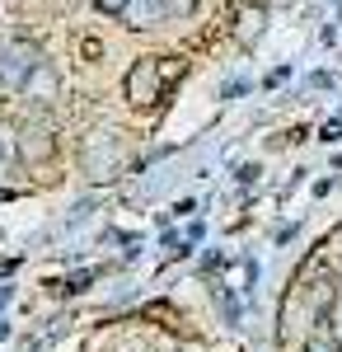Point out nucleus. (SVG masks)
I'll return each instance as SVG.
<instances>
[{"label":"nucleus","instance_id":"6e6552de","mask_svg":"<svg viewBox=\"0 0 342 352\" xmlns=\"http://www.w3.org/2000/svg\"><path fill=\"white\" fill-rule=\"evenodd\" d=\"M192 5H197V0H164V14H169V19H187Z\"/></svg>","mask_w":342,"mask_h":352},{"label":"nucleus","instance_id":"7ed1b4c3","mask_svg":"<svg viewBox=\"0 0 342 352\" xmlns=\"http://www.w3.org/2000/svg\"><path fill=\"white\" fill-rule=\"evenodd\" d=\"M38 66H43V52H38L33 43H24V38L0 47V85H5V89H24L28 76H33Z\"/></svg>","mask_w":342,"mask_h":352},{"label":"nucleus","instance_id":"39448f33","mask_svg":"<svg viewBox=\"0 0 342 352\" xmlns=\"http://www.w3.org/2000/svg\"><path fill=\"white\" fill-rule=\"evenodd\" d=\"M52 151H56V141L47 127H24L19 132V155H24L28 164L33 160H52Z\"/></svg>","mask_w":342,"mask_h":352},{"label":"nucleus","instance_id":"9d476101","mask_svg":"<svg viewBox=\"0 0 342 352\" xmlns=\"http://www.w3.org/2000/svg\"><path fill=\"white\" fill-rule=\"evenodd\" d=\"M315 352H342V348H333V343H315Z\"/></svg>","mask_w":342,"mask_h":352},{"label":"nucleus","instance_id":"0eeeda50","mask_svg":"<svg viewBox=\"0 0 342 352\" xmlns=\"http://www.w3.org/2000/svg\"><path fill=\"white\" fill-rule=\"evenodd\" d=\"M24 89L33 94V99H56V71L47 66V61H43V66H38V71L28 76V85H24Z\"/></svg>","mask_w":342,"mask_h":352},{"label":"nucleus","instance_id":"f257e3e1","mask_svg":"<svg viewBox=\"0 0 342 352\" xmlns=\"http://www.w3.org/2000/svg\"><path fill=\"white\" fill-rule=\"evenodd\" d=\"M122 160H127V146H122V132H113V127L89 132L84 146H80V164H84V174H89L94 184L113 179V174L122 169Z\"/></svg>","mask_w":342,"mask_h":352},{"label":"nucleus","instance_id":"1a4fd4ad","mask_svg":"<svg viewBox=\"0 0 342 352\" xmlns=\"http://www.w3.org/2000/svg\"><path fill=\"white\" fill-rule=\"evenodd\" d=\"M94 5H99V10H104V14H122V10H127V5H132V0H94Z\"/></svg>","mask_w":342,"mask_h":352},{"label":"nucleus","instance_id":"423d86ee","mask_svg":"<svg viewBox=\"0 0 342 352\" xmlns=\"http://www.w3.org/2000/svg\"><path fill=\"white\" fill-rule=\"evenodd\" d=\"M122 19H127V28H150L155 19H169V14H164V0H132L122 10Z\"/></svg>","mask_w":342,"mask_h":352},{"label":"nucleus","instance_id":"f03ea898","mask_svg":"<svg viewBox=\"0 0 342 352\" xmlns=\"http://www.w3.org/2000/svg\"><path fill=\"white\" fill-rule=\"evenodd\" d=\"M179 76V66H159L150 56H141L132 71H127V99H132L136 109H146V104H155L159 94H164V85Z\"/></svg>","mask_w":342,"mask_h":352},{"label":"nucleus","instance_id":"20e7f679","mask_svg":"<svg viewBox=\"0 0 342 352\" xmlns=\"http://www.w3.org/2000/svg\"><path fill=\"white\" fill-rule=\"evenodd\" d=\"M235 19H239V24H235V38L244 43V47H253V43H258V33L267 28V10H263V5H239Z\"/></svg>","mask_w":342,"mask_h":352}]
</instances>
